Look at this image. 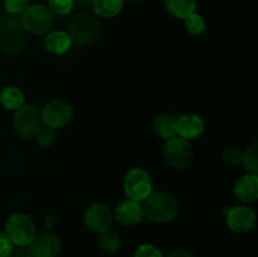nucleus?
I'll use <instances>...</instances> for the list:
<instances>
[{
  "mask_svg": "<svg viewBox=\"0 0 258 257\" xmlns=\"http://www.w3.org/2000/svg\"><path fill=\"white\" fill-rule=\"evenodd\" d=\"M123 191L128 199L144 202L153 193V181L150 175L143 169H131L123 179Z\"/></svg>",
  "mask_w": 258,
  "mask_h": 257,
  "instance_id": "obj_8",
  "label": "nucleus"
},
{
  "mask_svg": "<svg viewBox=\"0 0 258 257\" xmlns=\"http://www.w3.org/2000/svg\"><path fill=\"white\" fill-rule=\"evenodd\" d=\"M19 257H34V256H33V254L29 252V253H23V254H20Z\"/></svg>",
  "mask_w": 258,
  "mask_h": 257,
  "instance_id": "obj_33",
  "label": "nucleus"
},
{
  "mask_svg": "<svg viewBox=\"0 0 258 257\" xmlns=\"http://www.w3.org/2000/svg\"><path fill=\"white\" fill-rule=\"evenodd\" d=\"M144 216L156 223H169L179 213V204L171 194L166 191H154L145 199L143 206Z\"/></svg>",
  "mask_w": 258,
  "mask_h": 257,
  "instance_id": "obj_1",
  "label": "nucleus"
},
{
  "mask_svg": "<svg viewBox=\"0 0 258 257\" xmlns=\"http://www.w3.org/2000/svg\"><path fill=\"white\" fill-rule=\"evenodd\" d=\"M166 257H196L194 253H191L188 249H174Z\"/></svg>",
  "mask_w": 258,
  "mask_h": 257,
  "instance_id": "obj_30",
  "label": "nucleus"
},
{
  "mask_svg": "<svg viewBox=\"0 0 258 257\" xmlns=\"http://www.w3.org/2000/svg\"><path fill=\"white\" fill-rule=\"evenodd\" d=\"M153 130L159 138L169 140L176 136V121L169 115H160L154 120Z\"/></svg>",
  "mask_w": 258,
  "mask_h": 257,
  "instance_id": "obj_20",
  "label": "nucleus"
},
{
  "mask_svg": "<svg viewBox=\"0 0 258 257\" xmlns=\"http://www.w3.org/2000/svg\"><path fill=\"white\" fill-rule=\"evenodd\" d=\"M134 257H163V253L154 244H141L136 249Z\"/></svg>",
  "mask_w": 258,
  "mask_h": 257,
  "instance_id": "obj_28",
  "label": "nucleus"
},
{
  "mask_svg": "<svg viewBox=\"0 0 258 257\" xmlns=\"http://www.w3.org/2000/svg\"><path fill=\"white\" fill-rule=\"evenodd\" d=\"M40 111L30 103H24L14 113L13 126L18 135L22 139H33L42 127Z\"/></svg>",
  "mask_w": 258,
  "mask_h": 257,
  "instance_id": "obj_5",
  "label": "nucleus"
},
{
  "mask_svg": "<svg viewBox=\"0 0 258 257\" xmlns=\"http://www.w3.org/2000/svg\"><path fill=\"white\" fill-rule=\"evenodd\" d=\"M45 49L52 54H63L67 52L72 45V39L70 35L62 30H55V32L49 33L44 40Z\"/></svg>",
  "mask_w": 258,
  "mask_h": 257,
  "instance_id": "obj_16",
  "label": "nucleus"
},
{
  "mask_svg": "<svg viewBox=\"0 0 258 257\" xmlns=\"http://www.w3.org/2000/svg\"><path fill=\"white\" fill-rule=\"evenodd\" d=\"M92 8L95 15L110 19L120 14L123 8V0H95Z\"/></svg>",
  "mask_w": 258,
  "mask_h": 257,
  "instance_id": "obj_19",
  "label": "nucleus"
},
{
  "mask_svg": "<svg viewBox=\"0 0 258 257\" xmlns=\"http://www.w3.org/2000/svg\"><path fill=\"white\" fill-rule=\"evenodd\" d=\"M223 160L229 165H238L243 160V151L238 146H229L223 151Z\"/></svg>",
  "mask_w": 258,
  "mask_h": 257,
  "instance_id": "obj_25",
  "label": "nucleus"
},
{
  "mask_svg": "<svg viewBox=\"0 0 258 257\" xmlns=\"http://www.w3.org/2000/svg\"><path fill=\"white\" fill-rule=\"evenodd\" d=\"M102 24L97 15L91 13H78L73 15L68 24V35L72 42L81 45L92 44L100 38Z\"/></svg>",
  "mask_w": 258,
  "mask_h": 257,
  "instance_id": "obj_2",
  "label": "nucleus"
},
{
  "mask_svg": "<svg viewBox=\"0 0 258 257\" xmlns=\"http://www.w3.org/2000/svg\"><path fill=\"white\" fill-rule=\"evenodd\" d=\"M242 163L244 164V168L248 171V174H254L257 175L258 173V144L253 143L247 148L246 151H243V160Z\"/></svg>",
  "mask_w": 258,
  "mask_h": 257,
  "instance_id": "obj_22",
  "label": "nucleus"
},
{
  "mask_svg": "<svg viewBox=\"0 0 258 257\" xmlns=\"http://www.w3.org/2000/svg\"><path fill=\"white\" fill-rule=\"evenodd\" d=\"M20 256V253H15L14 252V249H13V252L10 254H8V256H5V257H19Z\"/></svg>",
  "mask_w": 258,
  "mask_h": 257,
  "instance_id": "obj_32",
  "label": "nucleus"
},
{
  "mask_svg": "<svg viewBox=\"0 0 258 257\" xmlns=\"http://www.w3.org/2000/svg\"><path fill=\"white\" fill-rule=\"evenodd\" d=\"M127 2H131V3H138V2H141V0H127Z\"/></svg>",
  "mask_w": 258,
  "mask_h": 257,
  "instance_id": "obj_34",
  "label": "nucleus"
},
{
  "mask_svg": "<svg viewBox=\"0 0 258 257\" xmlns=\"http://www.w3.org/2000/svg\"><path fill=\"white\" fill-rule=\"evenodd\" d=\"M206 130V123L194 113H186L183 115L176 121V135L185 140H194L201 138Z\"/></svg>",
  "mask_w": 258,
  "mask_h": 257,
  "instance_id": "obj_13",
  "label": "nucleus"
},
{
  "mask_svg": "<svg viewBox=\"0 0 258 257\" xmlns=\"http://www.w3.org/2000/svg\"><path fill=\"white\" fill-rule=\"evenodd\" d=\"M97 242L100 248L102 249L105 253H115V252L120 248L121 244L120 236H118L116 232L110 231V229H107V231L105 232H101Z\"/></svg>",
  "mask_w": 258,
  "mask_h": 257,
  "instance_id": "obj_21",
  "label": "nucleus"
},
{
  "mask_svg": "<svg viewBox=\"0 0 258 257\" xmlns=\"http://www.w3.org/2000/svg\"><path fill=\"white\" fill-rule=\"evenodd\" d=\"M60 251V241L50 232L35 234L29 243V252L34 257H55Z\"/></svg>",
  "mask_w": 258,
  "mask_h": 257,
  "instance_id": "obj_12",
  "label": "nucleus"
},
{
  "mask_svg": "<svg viewBox=\"0 0 258 257\" xmlns=\"http://www.w3.org/2000/svg\"><path fill=\"white\" fill-rule=\"evenodd\" d=\"M164 5L166 12L178 19H185L197 9L196 0H164Z\"/></svg>",
  "mask_w": 258,
  "mask_h": 257,
  "instance_id": "obj_17",
  "label": "nucleus"
},
{
  "mask_svg": "<svg viewBox=\"0 0 258 257\" xmlns=\"http://www.w3.org/2000/svg\"><path fill=\"white\" fill-rule=\"evenodd\" d=\"M20 20L27 32L40 35L52 29L54 14L45 5L29 4V7L22 13Z\"/></svg>",
  "mask_w": 258,
  "mask_h": 257,
  "instance_id": "obj_4",
  "label": "nucleus"
},
{
  "mask_svg": "<svg viewBox=\"0 0 258 257\" xmlns=\"http://www.w3.org/2000/svg\"><path fill=\"white\" fill-rule=\"evenodd\" d=\"M85 224L90 231L95 233H101L110 229L112 224V213L107 206L102 203H95L90 206L86 211Z\"/></svg>",
  "mask_w": 258,
  "mask_h": 257,
  "instance_id": "obj_10",
  "label": "nucleus"
},
{
  "mask_svg": "<svg viewBox=\"0 0 258 257\" xmlns=\"http://www.w3.org/2000/svg\"><path fill=\"white\" fill-rule=\"evenodd\" d=\"M48 8L53 14L67 15L75 8V0H48Z\"/></svg>",
  "mask_w": 258,
  "mask_h": 257,
  "instance_id": "obj_24",
  "label": "nucleus"
},
{
  "mask_svg": "<svg viewBox=\"0 0 258 257\" xmlns=\"http://www.w3.org/2000/svg\"><path fill=\"white\" fill-rule=\"evenodd\" d=\"M184 24H185L186 30L193 35H201L206 30V22H204L203 17L196 12L191 13L184 19Z\"/></svg>",
  "mask_w": 258,
  "mask_h": 257,
  "instance_id": "obj_23",
  "label": "nucleus"
},
{
  "mask_svg": "<svg viewBox=\"0 0 258 257\" xmlns=\"http://www.w3.org/2000/svg\"><path fill=\"white\" fill-rule=\"evenodd\" d=\"M0 103L9 111H17L25 103L22 91L14 86H8L0 92Z\"/></svg>",
  "mask_w": 258,
  "mask_h": 257,
  "instance_id": "obj_18",
  "label": "nucleus"
},
{
  "mask_svg": "<svg viewBox=\"0 0 258 257\" xmlns=\"http://www.w3.org/2000/svg\"><path fill=\"white\" fill-rule=\"evenodd\" d=\"M27 37L20 18L8 14L0 18V49L9 54L22 52Z\"/></svg>",
  "mask_w": 258,
  "mask_h": 257,
  "instance_id": "obj_3",
  "label": "nucleus"
},
{
  "mask_svg": "<svg viewBox=\"0 0 258 257\" xmlns=\"http://www.w3.org/2000/svg\"><path fill=\"white\" fill-rule=\"evenodd\" d=\"M14 249V244L5 233L0 232V257H5L10 254Z\"/></svg>",
  "mask_w": 258,
  "mask_h": 257,
  "instance_id": "obj_29",
  "label": "nucleus"
},
{
  "mask_svg": "<svg viewBox=\"0 0 258 257\" xmlns=\"http://www.w3.org/2000/svg\"><path fill=\"white\" fill-rule=\"evenodd\" d=\"M115 217L123 226H134L143 221L144 208L140 202L126 199L116 207Z\"/></svg>",
  "mask_w": 258,
  "mask_h": 257,
  "instance_id": "obj_14",
  "label": "nucleus"
},
{
  "mask_svg": "<svg viewBox=\"0 0 258 257\" xmlns=\"http://www.w3.org/2000/svg\"><path fill=\"white\" fill-rule=\"evenodd\" d=\"M234 196L243 203H252L258 198V176L246 174L237 180L234 185Z\"/></svg>",
  "mask_w": 258,
  "mask_h": 257,
  "instance_id": "obj_15",
  "label": "nucleus"
},
{
  "mask_svg": "<svg viewBox=\"0 0 258 257\" xmlns=\"http://www.w3.org/2000/svg\"><path fill=\"white\" fill-rule=\"evenodd\" d=\"M5 234L17 247L29 246L35 236V226L29 216L24 213H14L5 224Z\"/></svg>",
  "mask_w": 258,
  "mask_h": 257,
  "instance_id": "obj_6",
  "label": "nucleus"
},
{
  "mask_svg": "<svg viewBox=\"0 0 258 257\" xmlns=\"http://www.w3.org/2000/svg\"><path fill=\"white\" fill-rule=\"evenodd\" d=\"M164 159L170 168L183 170L193 159V149L190 143L179 136L166 140L163 150Z\"/></svg>",
  "mask_w": 258,
  "mask_h": 257,
  "instance_id": "obj_7",
  "label": "nucleus"
},
{
  "mask_svg": "<svg viewBox=\"0 0 258 257\" xmlns=\"http://www.w3.org/2000/svg\"><path fill=\"white\" fill-rule=\"evenodd\" d=\"M226 224L232 232L246 233L256 224V213L248 207H233L227 213Z\"/></svg>",
  "mask_w": 258,
  "mask_h": 257,
  "instance_id": "obj_11",
  "label": "nucleus"
},
{
  "mask_svg": "<svg viewBox=\"0 0 258 257\" xmlns=\"http://www.w3.org/2000/svg\"><path fill=\"white\" fill-rule=\"evenodd\" d=\"M5 10L12 15H18L29 7V0H5Z\"/></svg>",
  "mask_w": 258,
  "mask_h": 257,
  "instance_id": "obj_27",
  "label": "nucleus"
},
{
  "mask_svg": "<svg viewBox=\"0 0 258 257\" xmlns=\"http://www.w3.org/2000/svg\"><path fill=\"white\" fill-rule=\"evenodd\" d=\"M42 122L50 128H60L67 125L73 116L72 106L62 100H53L43 107Z\"/></svg>",
  "mask_w": 258,
  "mask_h": 257,
  "instance_id": "obj_9",
  "label": "nucleus"
},
{
  "mask_svg": "<svg viewBox=\"0 0 258 257\" xmlns=\"http://www.w3.org/2000/svg\"><path fill=\"white\" fill-rule=\"evenodd\" d=\"M93 2H95V0H75V3H77V4L82 8L92 7Z\"/></svg>",
  "mask_w": 258,
  "mask_h": 257,
  "instance_id": "obj_31",
  "label": "nucleus"
},
{
  "mask_svg": "<svg viewBox=\"0 0 258 257\" xmlns=\"http://www.w3.org/2000/svg\"><path fill=\"white\" fill-rule=\"evenodd\" d=\"M35 136H37V140L40 145L44 146V148H48V146H50L54 143L55 131L54 128H50L48 126H42Z\"/></svg>",
  "mask_w": 258,
  "mask_h": 257,
  "instance_id": "obj_26",
  "label": "nucleus"
}]
</instances>
